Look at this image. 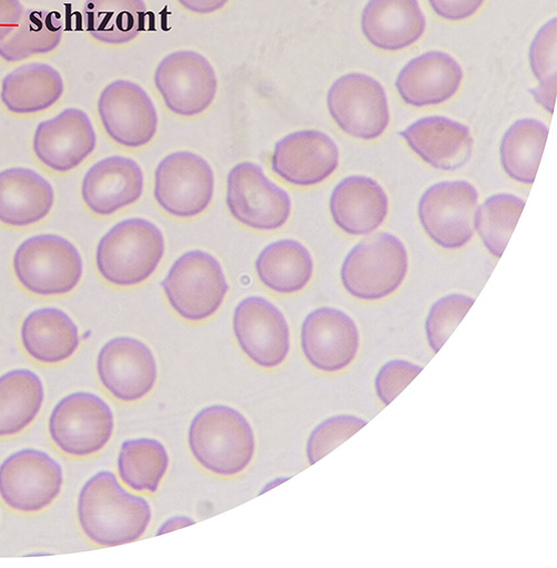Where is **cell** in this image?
Masks as SVG:
<instances>
[{"label": "cell", "mask_w": 557, "mask_h": 568, "mask_svg": "<svg viewBox=\"0 0 557 568\" xmlns=\"http://www.w3.org/2000/svg\"><path fill=\"white\" fill-rule=\"evenodd\" d=\"M78 515L87 537L107 547L138 540L152 518L146 499L125 490L109 470L85 483L79 496Z\"/></svg>", "instance_id": "1"}, {"label": "cell", "mask_w": 557, "mask_h": 568, "mask_svg": "<svg viewBox=\"0 0 557 568\" xmlns=\"http://www.w3.org/2000/svg\"><path fill=\"white\" fill-rule=\"evenodd\" d=\"M189 446L203 468L220 476H233L250 465L255 439L250 423L240 412L213 405L193 418Z\"/></svg>", "instance_id": "2"}, {"label": "cell", "mask_w": 557, "mask_h": 568, "mask_svg": "<svg viewBox=\"0 0 557 568\" xmlns=\"http://www.w3.org/2000/svg\"><path fill=\"white\" fill-rule=\"evenodd\" d=\"M165 252L162 231L151 221L132 217L114 225L100 241L97 265L117 287H134L158 268Z\"/></svg>", "instance_id": "3"}, {"label": "cell", "mask_w": 557, "mask_h": 568, "mask_svg": "<svg viewBox=\"0 0 557 568\" xmlns=\"http://www.w3.org/2000/svg\"><path fill=\"white\" fill-rule=\"evenodd\" d=\"M408 265L402 240L388 232L372 234L347 254L341 272L343 286L357 300L382 301L399 290Z\"/></svg>", "instance_id": "4"}, {"label": "cell", "mask_w": 557, "mask_h": 568, "mask_svg": "<svg viewBox=\"0 0 557 568\" xmlns=\"http://www.w3.org/2000/svg\"><path fill=\"white\" fill-rule=\"evenodd\" d=\"M13 265L22 286L42 297L72 293L83 275L79 250L57 234H40L24 241L14 255Z\"/></svg>", "instance_id": "5"}, {"label": "cell", "mask_w": 557, "mask_h": 568, "mask_svg": "<svg viewBox=\"0 0 557 568\" xmlns=\"http://www.w3.org/2000/svg\"><path fill=\"white\" fill-rule=\"evenodd\" d=\"M162 288L172 310L193 323L211 318L229 291L220 262L201 250L181 255L162 281Z\"/></svg>", "instance_id": "6"}, {"label": "cell", "mask_w": 557, "mask_h": 568, "mask_svg": "<svg viewBox=\"0 0 557 568\" xmlns=\"http://www.w3.org/2000/svg\"><path fill=\"white\" fill-rule=\"evenodd\" d=\"M114 430L110 406L98 395L79 392L64 397L53 409L49 432L67 455L88 457L101 452Z\"/></svg>", "instance_id": "7"}, {"label": "cell", "mask_w": 557, "mask_h": 568, "mask_svg": "<svg viewBox=\"0 0 557 568\" xmlns=\"http://www.w3.org/2000/svg\"><path fill=\"white\" fill-rule=\"evenodd\" d=\"M63 481L60 463L39 449L19 450L0 464V498L19 513L48 508L61 494Z\"/></svg>", "instance_id": "8"}, {"label": "cell", "mask_w": 557, "mask_h": 568, "mask_svg": "<svg viewBox=\"0 0 557 568\" xmlns=\"http://www.w3.org/2000/svg\"><path fill=\"white\" fill-rule=\"evenodd\" d=\"M226 204L239 223L259 231L283 227L293 207L290 194L269 180L262 168L252 162H241L230 171Z\"/></svg>", "instance_id": "9"}, {"label": "cell", "mask_w": 557, "mask_h": 568, "mask_svg": "<svg viewBox=\"0 0 557 568\" xmlns=\"http://www.w3.org/2000/svg\"><path fill=\"white\" fill-rule=\"evenodd\" d=\"M213 193V170L199 154L172 153L155 170V200L172 216L191 219L202 214L211 204Z\"/></svg>", "instance_id": "10"}, {"label": "cell", "mask_w": 557, "mask_h": 568, "mask_svg": "<svg viewBox=\"0 0 557 568\" xmlns=\"http://www.w3.org/2000/svg\"><path fill=\"white\" fill-rule=\"evenodd\" d=\"M478 192L467 181H445L428 187L418 204L421 224L444 248H459L474 235Z\"/></svg>", "instance_id": "11"}, {"label": "cell", "mask_w": 557, "mask_h": 568, "mask_svg": "<svg viewBox=\"0 0 557 568\" xmlns=\"http://www.w3.org/2000/svg\"><path fill=\"white\" fill-rule=\"evenodd\" d=\"M327 104L336 124L346 134L359 140L378 139L391 122L385 89L363 73L340 78L328 92Z\"/></svg>", "instance_id": "12"}, {"label": "cell", "mask_w": 557, "mask_h": 568, "mask_svg": "<svg viewBox=\"0 0 557 568\" xmlns=\"http://www.w3.org/2000/svg\"><path fill=\"white\" fill-rule=\"evenodd\" d=\"M154 83L166 108L185 118L205 112L217 90L214 69L204 57L192 51L168 55L155 71Z\"/></svg>", "instance_id": "13"}, {"label": "cell", "mask_w": 557, "mask_h": 568, "mask_svg": "<svg viewBox=\"0 0 557 568\" xmlns=\"http://www.w3.org/2000/svg\"><path fill=\"white\" fill-rule=\"evenodd\" d=\"M233 331L242 352L257 366H281L291 351V332L284 314L261 297H247L236 306Z\"/></svg>", "instance_id": "14"}, {"label": "cell", "mask_w": 557, "mask_h": 568, "mask_svg": "<svg viewBox=\"0 0 557 568\" xmlns=\"http://www.w3.org/2000/svg\"><path fill=\"white\" fill-rule=\"evenodd\" d=\"M99 114L108 135L121 146L143 148L156 135L155 106L133 82L120 80L108 85L99 100Z\"/></svg>", "instance_id": "15"}, {"label": "cell", "mask_w": 557, "mask_h": 568, "mask_svg": "<svg viewBox=\"0 0 557 568\" xmlns=\"http://www.w3.org/2000/svg\"><path fill=\"white\" fill-rule=\"evenodd\" d=\"M98 374L104 388L117 399L134 403L144 398L158 381L152 351L131 337L108 342L98 357Z\"/></svg>", "instance_id": "16"}, {"label": "cell", "mask_w": 557, "mask_h": 568, "mask_svg": "<svg viewBox=\"0 0 557 568\" xmlns=\"http://www.w3.org/2000/svg\"><path fill=\"white\" fill-rule=\"evenodd\" d=\"M336 142L326 133L306 130L292 133L275 144L272 171L295 186H314L331 178L340 166Z\"/></svg>", "instance_id": "17"}, {"label": "cell", "mask_w": 557, "mask_h": 568, "mask_svg": "<svg viewBox=\"0 0 557 568\" xmlns=\"http://www.w3.org/2000/svg\"><path fill=\"white\" fill-rule=\"evenodd\" d=\"M359 331L346 313L323 307L311 313L303 325L302 347L306 359L320 372L345 371L356 359Z\"/></svg>", "instance_id": "18"}, {"label": "cell", "mask_w": 557, "mask_h": 568, "mask_svg": "<svg viewBox=\"0 0 557 568\" xmlns=\"http://www.w3.org/2000/svg\"><path fill=\"white\" fill-rule=\"evenodd\" d=\"M33 148L45 166L67 173L81 165L94 152L97 134L85 112L68 109L38 126Z\"/></svg>", "instance_id": "19"}, {"label": "cell", "mask_w": 557, "mask_h": 568, "mask_svg": "<svg viewBox=\"0 0 557 568\" xmlns=\"http://www.w3.org/2000/svg\"><path fill=\"white\" fill-rule=\"evenodd\" d=\"M144 175L133 159L115 155L95 163L85 174L82 197L95 214L108 216L139 201Z\"/></svg>", "instance_id": "20"}, {"label": "cell", "mask_w": 557, "mask_h": 568, "mask_svg": "<svg viewBox=\"0 0 557 568\" xmlns=\"http://www.w3.org/2000/svg\"><path fill=\"white\" fill-rule=\"evenodd\" d=\"M463 78V70L454 58L433 51L412 60L402 70L396 89L408 105H439L457 93Z\"/></svg>", "instance_id": "21"}, {"label": "cell", "mask_w": 557, "mask_h": 568, "mask_svg": "<svg viewBox=\"0 0 557 568\" xmlns=\"http://www.w3.org/2000/svg\"><path fill=\"white\" fill-rule=\"evenodd\" d=\"M401 136L422 160L442 171L463 168L473 153L470 130L444 116L423 118L403 131Z\"/></svg>", "instance_id": "22"}, {"label": "cell", "mask_w": 557, "mask_h": 568, "mask_svg": "<svg viewBox=\"0 0 557 568\" xmlns=\"http://www.w3.org/2000/svg\"><path fill=\"white\" fill-rule=\"evenodd\" d=\"M388 196L372 178L351 175L342 180L331 197V213L336 225L356 236L369 235L385 222Z\"/></svg>", "instance_id": "23"}, {"label": "cell", "mask_w": 557, "mask_h": 568, "mask_svg": "<svg viewBox=\"0 0 557 568\" xmlns=\"http://www.w3.org/2000/svg\"><path fill=\"white\" fill-rule=\"evenodd\" d=\"M362 30L372 45L395 52L423 37L426 19L418 0H369L363 12Z\"/></svg>", "instance_id": "24"}, {"label": "cell", "mask_w": 557, "mask_h": 568, "mask_svg": "<svg viewBox=\"0 0 557 568\" xmlns=\"http://www.w3.org/2000/svg\"><path fill=\"white\" fill-rule=\"evenodd\" d=\"M54 201L53 186L38 172L26 168L0 172V223L13 227L39 223Z\"/></svg>", "instance_id": "25"}, {"label": "cell", "mask_w": 557, "mask_h": 568, "mask_svg": "<svg viewBox=\"0 0 557 568\" xmlns=\"http://www.w3.org/2000/svg\"><path fill=\"white\" fill-rule=\"evenodd\" d=\"M26 352L37 362L57 365L69 361L79 349V328L58 308H41L30 314L21 329Z\"/></svg>", "instance_id": "26"}, {"label": "cell", "mask_w": 557, "mask_h": 568, "mask_svg": "<svg viewBox=\"0 0 557 568\" xmlns=\"http://www.w3.org/2000/svg\"><path fill=\"white\" fill-rule=\"evenodd\" d=\"M259 280L278 295H294L304 291L314 274L310 250L292 239L266 245L255 262Z\"/></svg>", "instance_id": "27"}, {"label": "cell", "mask_w": 557, "mask_h": 568, "mask_svg": "<svg viewBox=\"0 0 557 568\" xmlns=\"http://www.w3.org/2000/svg\"><path fill=\"white\" fill-rule=\"evenodd\" d=\"M64 93L61 74L48 64L21 67L3 81L2 102L14 114H34L52 108Z\"/></svg>", "instance_id": "28"}, {"label": "cell", "mask_w": 557, "mask_h": 568, "mask_svg": "<svg viewBox=\"0 0 557 568\" xmlns=\"http://www.w3.org/2000/svg\"><path fill=\"white\" fill-rule=\"evenodd\" d=\"M44 403L41 378L30 369L0 377V437L17 436L39 416Z\"/></svg>", "instance_id": "29"}, {"label": "cell", "mask_w": 557, "mask_h": 568, "mask_svg": "<svg viewBox=\"0 0 557 568\" xmlns=\"http://www.w3.org/2000/svg\"><path fill=\"white\" fill-rule=\"evenodd\" d=\"M146 6L143 0H87V31L97 41L126 44L144 31Z\"/></svg>", "instance_id": "30"}, {"label": "cell", "mask_w": 557, "mask_h": 568, "mask_svg": "<svg viewBox=\"0 0 557 568\" xmlns=\"http://www.w3.org/2000/svg\"><path fill=\"white\" fill-rule=\"evenodd\" d=\"M548 136V128L538 120L516 121L505 132L500 163L506 174L523 184H533Z\"/></svg>", "instance_id": "31"}, {"label": "cell", "mask_w": 557, "mask_h": 568, "mask_svg": "<svg viewBox=\"0 0 557 568\" xmlns=\"http://www.w3.org/2000/svg\"><path fill=\"white\" fill-rule=\"evenodd\" d=\"M63 38V23L58 13L27 11L18 28L0 42V58L17 63L53 52Z\"/></svg>", "instance_id": "32"}, {"label": "cell", "mask_w": 557, "mask_h": 568, "mask_svg": "<svg viewBox=\"0 0 557 568\" xmlns=\"http://www.w3.org/2000/svg\"><path fill=\"white\" fill-rule=\"evenodd\" d=\"M169 455L156 439L136 438L122 444L118 469L123 483L136 491L158 490L169 467Z\"/></svg>", "instance_id": "33"}, {"label": "cell", "mask_w": 557, "mask_h": 568, "mask_svg": "<svg viewBox=\"0 0 557 568\" xmlns=\"http://www.w3.org/2000/svg\"><path fill=\"white\" fill-rule=\"evenodd\" d=\"M517 195L499 193L486 199L475 213L474 226L486 248L500 257L524 210Z\"/></svg>", "instance_id": "34"}, {"label": "cell", "mask_w": 557, "mask_h": 568, "mask_svg": "<svg viewBox=\"0 0 557 568\" xmlns=\"http://www.w3.org/2000/svg\"><path fill=\"white\" fill-rule=\"evenodd\" d=\"M557 20L553 19L536 34L529 49V64L538 87L529 93L548 113L556 102Z\"/></svg>", "instance_id": "35"}, {"label": "cell", "mask_w": 557, "mask_h": 568, "mask_svg": "<svg viewBox=\"0 0 557 568\" xmlns=\"http://www.w3.org/2000/svg\"><path fill=\"white\" fill-rule=\"evenodd\" d=\"M475 300L460 294L437 301L426 321V335L433 352L437 354L474 305Z\"/></svg>", "instance_id": "36"}, {"label": "cell", "mask_w": 557, "mask_h": 568, "mask_svg": "<svg viewBox=\"0 0 557 568\" xmlns=\"http://www.w3.org/2000/svg\"><path fill=\"white\" fill-rule=\"evenodd\" d=\"M367 423L361 417L346 414L325 419L313 430L307 443V456L311 465H315L348 440Z\"/></svg>", "instance_id": "37"}, {"label": "cell", "mask_w": 557, "mask_h": 568, "mask_svg": "<svg viewBox=\"0 0 557 568\" xmlns=\"http://www.w3.org/2000/svg\"><path fill=\"white\" fill-rule=\"evenodd\" d=\"M424 369L405 359L387 362L378 372L375 379L376 394L381 402L391 405Z\"/></svg>", "instance_id": "38"}, {"label": "cell", "mask_w": 557, "mask_h": 568, "mask_svg": "<svg viewBox=\"0 0 557 568\" xmlns=\"http://www.w3.org/2000/svg\"><path fill=\"white\" fill-rule=\"evenodd\" d=\"M428 2L439 18L459 22L475 16L485 0H428Z\"/></svg>", "instance_id": "39"}, {"label": "cell", "mask_w": 557, "mask_h": 568, "mask_svg": "<svg viewBox=\"0 0 557 568\" xmlns=\"http://www.w3.org/2000/svg\"><path fill=\"white\" fill-rule=\"evenodd\" d=\"M24 8L20 0H0V42H3L20 24Z\"/></svg>", "instance_id": "40"}, {"label": "cell", "mask_w": 557, "mask_h": 568, "mask_svg": "<svg viewBox=\"0 0 557 568\" xmlns=\"http://www.w3.org/2000/svg\"><path fill=\"white\" fill-rule=\"evenodd\" d=\"M178 2L190 12L210 14L223 9L229 0H178Z\"/></svg>", "instance_id": "41"}, {"label": "cell", "mask_w": 557, "mask_h": 568, "mask_svg": "<svg viewBox=\"0 0 557 568\" xmlns=\"http://www.w3.org/2000/svg\"><path fill=\"white\" fill-rule=\"evenodd\" d=\"M191 524H194V521L186 517H174L163 525L162 529L159 530L158 535L168 532L170 530H174L176 528L185 527Z\"/></svg>", "instance_id": "42"}]
</instances>
